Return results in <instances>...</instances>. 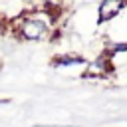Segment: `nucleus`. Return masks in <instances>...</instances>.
<instances>
[{
	"label": "nucleus",
	"mask_w": 127,
	"mask_h": 127,
	"mask_svg": "<svg viewBox=\"0 0 127 127\" xmlns=\"http://www.w3.org/2000/svg\"><path fill=\"white\" fill-rule=\"evenodd\" d=\"M87 60L77 54V52H64V54H58L54 58V65L56 67H69V65H85Z\"/></svg>",
	"instance_id": "nucleus-3"
},
{
	"label": "nucleus",
	"mask_w": 127,
	"mask_h": 127,
	"mask_svg": "<svg viewBox=\"0 0 127 127\" xmlns=\"http://www.w3.org/2000/svg\"><path fill=\"white\" fill-rule=\"evenodd\" d=\"M111 75H113V62L103 52L83 65V77L87 79H109Z\"/></svg>",
	"instance_id": "nucleus-1"
},
{
	"label": "nucleus",
	"mask_w": 127,
	"mask_h": 127,
	"mask_svg": "<svg viewBox=\"0 0 127 127\" xmlns=\"http://www.w3.org/2000/svg\"><path fill=\"white\" fill-rule=\"evenodd\" d=\"M32 127H81V125H32Z\"/></svg>",
	"instance_id": "nucleus-5"
},
{
	"label": "nucleus",
	"mask_w": 127,
	"mask_h": 127,
	"mask_svg": "<svg viewBox=\"0 0 127 127\" xmlns=\"http://www.w3.org/2000/svg\"><path fill=\"white\" fill-rule=\"evenodd\" d=\"M6 36V20L0 16V38H4Z\"/></svg>",
	"instance_id": "nucleus-4"
},
{
	"label": "nucleus",
	"mask_w": 127,
	"mask_h": 127,
	"mask_svg": "<svg viewBox=\"0 0 127 127\" xmlns=\"http://www.w3.org/2000/svg\"><path fill=\"white\" fill-rule=\"evenodd\" d=\"M127 8V2L123 0H103L97 4V22H109L117 18Z\"/></svg>",
	"instance_id": "nucleus-2"
}]
</instances>
